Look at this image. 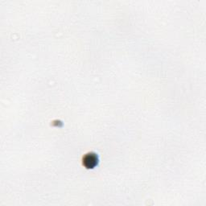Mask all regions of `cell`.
Here are the masks:
<instances>
[{"mask_svg":"<svg viewBox=\"0 0 206 206\" xmlns=\"http://www.w3.org/2000/svg\"><path fill=\"white\" fill-rule=\"evenodd\" d=\"M82 163L86 168H89V169L97 167L99 163V157H98V154L94 153V152H90V153L86 154L82 159Z\"/></svg>","mask_w":206,"mask_h":206,"instance_id":"cell-1","label":"cell"},{"mask_svg":"<svg viewBox=\"0 0 206 206\" xmlns=\"http://www.w3.org/2000/svg\"><path fill=\"white\" fill-rule=\"evenodd\" d=\"M59 124H62L61 121H54V122H53V123H52L53 127H61V126H60Z\"/></svg>","mask_w":206,"mask_h":206,"instance_id":"cell-2","label":"cell"}]
</instances>
